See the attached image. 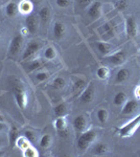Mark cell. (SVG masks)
Returning a JSON list of instances; mask_svg holds the SVG:
<instances>
[{
	"mask_svg": "<svg viewBox=\"0 0 140 157\" xmlns=\"http://www.w3.org/2000/svg\"><path fill=\"white\" fill-rule=\"evenodd\" d=\"M73 127L78 132L83 133L86 130L87 127V120L84 115H78L75 116V118L73 120Z\"/></svg>",
	"mask_w": 140,
	"mask_h": 157,
	"instance_id": "cell-13",
	"label": "cell"
},
{
	"mask_svg": "<svg viewBox=\"0 0 140 157\" xmlns=\"http://www.w3.org/2000/svg\"><path fill=\"white\" fill-rule=\"evenodd\" d=\"M94 0H78V3L81 7H87L88 6H90Z\"/></svg>",
	"mask_w": 140,
	"mask_h": 157,
	"instance_id": "cell-38",
	"label": "cell"
},
{
	"mask_svg": "<svg viewBox=\"0 0 140 157\" xmlns=\"http://www.w3.org/2000/svg\"><path fill=\"white\" fill-rule=\"evenodd\" d=\"M66 29L65 25L62 23V22H55V25H53V36L57 40H61L65 35Z\"/></svg>",
	"mask_w": 140,
	"mask_h": 157,
	"instance_id": "cell-15",
	"label": "cell"
},
{
	"mask_svg": "<svg viewBox=\"0 0 140 157\" xmlns=\"http://www.w3.org/2000/svg\"><path fill=\"white\" fill-rule=\"evenodd\" d=\"M44 57L47 60H53L55 58V49L51 46L47 47L44 52Z\"/></svg>",
	"mask_w": 140,
	"mask_h": 157,
	"instance_id": "cell-32",
	"label": "cell"
},
{
	"mask_svg": "<svg viewBox=\"0 0 140 157\" xmlns=\"http://www.w3.org/2000/svg\"><path fill=\"white\" fill-rule=\"evenodd\" d=\"M129 6L128 0H117L115 3V7L118 11H124Z\"/></svg>",
	"mask_w": 140,
	"mask_h": 157,
	"instance_id": "cell-33",
	"label": "cell"
},
{
	"mask_svg": "<svg viewBox=\"0 0 140 157\" xmlns=\"http://www.w3.org/2000/svg\"><path fill=\"white\" fill-rule=\"evenodd\" d=\"M65 85H66L65 80L63 78H61V77L55 78V80H53V82H52V86H53V88H55V89L60 90V89H62V88H64Z\"/></svg>",
	"mask_w": 140,
	"mask_h": 157,
	"instance_id": "cell-28",
	"label": "cell"
},
{
	"mask_svg": "<svg viewBox=\"0 0 140 157\" xmlns=\"http://www.w3.org/2000/svg\"><path fill=\"white\" fill-rule=\"evenodd\" d=\"M30 2H32V4H39L40 2L42 1V0H29Z\"/></svg>",
	"mask_w": 140,
	"mask_h": 157,
	"instance_id": "cell-40",
	"label": "cell"
},
{
	"mask_svg": "<svg viewBox=\"0 0 140 157\" xmlns=\"http://www.w3.org/2000/svg\"><path fill=\"white\" fill-rule=\"evenodd\" d=\"M130 78V70L127 68H121L116 73L115 82L116 83H124L129 80Z\"/></svg>",
	"mask_w": 140,
	"mask_h": 157,
	"instance_id": "cell-16",
	"label": "cell"
},
{
	"mask_svg": "<svg viewBox=\"0 0 140 157\" xmlns=\"http://www.w3.org/2000/svg\"><path fill=\"white\" fill-rule=\"evenodd\" d=\"M24 136L27 138V140H28L29 143H34L36 139V134L34 132H32V131H26Z\"/></svg>",
	"mask_w": 140,
	"mask_h": 157,
	"instance_id": "cell-37",
	"label": "cell"
},
{
	"mask_svg": "<svg viewBox=\"0 0 140 157\" xmlns=\"http://www.w3.org/2000/svg\"><path fill=\"white\" fill-rule=\"evenodd\" d=\"M19 11V6H17L15 2H9L6 7V13L9 17H14Z\"/></svg>",
	"mask_w": 140,
	"mask_h": 157,
	"instance_id": "cell-19",
	"label": "cell"
},
{
	"mask_svg": "<svg viewBox=\"0 0 140 157\" xmlns=\"http://www.w3.org/2000/svg\"><path fill=\"white\" fill-rule=\"evenodd\" d=\"M96 131L94 130H88L85 131L84 133H82L80 135V137L78 139V148L81 151H85L89 148V146L95 140L96 138Z\"/></svg>",
	"mask_w": 140,
	"mask_h": 157,
	"instance_id": "cell-3",
	"label": "cell"
},
{
	"mask_svg": "<svg viewBox=\"0 0 140 157\" xmlns=\"http://www.w3.org/2000/svg\"><path fill=\"white\" fill-rule=\"evenodd\" d=\"M16 145L19 147L21 150H25V149L27 148V147L29 146V141L27 140V138L25 137H18V139H17V141H16Z\"/></svg>",
	"mask_w": 140,
	"mask_h": 157,
	"instance_id": "cell-30",
	"label": "cell"
},
{
	"mask_svg": "<svg viewBox=\"0 0 140 157\" xmlns=\"http://www.w3.org/2000/svg\"><path fill=\"white\" fill-rule=\"evenodd\" d=\"M55 127L61 137H66L67 136V121H66V118L64 116H59L55 120Z\"/></svg>",
	"mask_w": 140,
	"mask_h": 157,
	"instance_id": "cell-8",
	"label": "cell"
},
{
	"mask_svg": "<svg viewBox=\"0 0 140 157\" xmlns=\"http://www.w3.org/2000/svg\"><path fill=\"white\" fill-rule=\"evenodd\" d=\"M139 108V104L135 100H130L124 104L123 110H121V115H131L136 112Z\"/></svg>",
	"mask_w": 140,
	"mask_h": 157,
	"instance_id": "cell-11",
	"label": "cell"
},
{
	"mask_svg": "<svg viewBox=\"0 0 140 157\" xmlns=\"http://www.w3.org/2000/svg\"><path fill=\"white\" fill-rule=\"evenodd\" d=\"M86 88V82L83 78H76L73 83V91L74 93H80Z\"/></svg>",
	"mask_w": 140,
	"mask_h": 157,
	"instance_id": "cell-20",
	"label": "cell"
},
{
	"mask_svg": "<svg viewBox=\"0 0 140 157\" xmlns=\"http://www.w3.org/2000/svg\"><path fill=\"white\" fill-rule=\"evenodd\" d=\"M1 143H2V138L0 137V145H1Z\"/></svg>",
	"mask_w": 140,
	"mask_h": 157,
	"instance_id": "cell-44",
	"label": "cell"
},
{
	"mask_svg": "<svg viewBox=\"0 0 140 157\" xmlns=\"http://www.w3.org/2000/svg\"><path fill=\"white\" fill-rule=\"evenodd\" d=\"M42 64H43V63L40 60L32 61V62H29L28 64L26 65V71L27 72L35 71V70H37V69H39V68H41L42 67Z\"/></svg>",
	"mask_w": 140,
	"mask_h": 157,
	"instance_id": "cell-23",
	"label": "cell"
},
{
	"mask_svg": "<svg viewBox=\"0 0 140 157\" xmlns=\"http://www.w3.org/2000/svg\"><path fill=\"white\" fill-rule=\"evenodd\" d=\"M101 14V3L99 1H93L88 9V15L93 19H96Z\"/></svg>",
	"mask_w": 140,
	"mask_h": 157,
	"instance_id": "cell-14",
	"label": "cell"
},
{
	"mask_svg": "<svg viewBox=\"0 0 140 157\" xmlns=\"http://www.w3.org/2000/svg\"><path fill=\"white\" fill-rule=\"evenodd\" d=\"M100 30H101V34L105 37L108 38L114 37L117 32V24L114 21H109L101 26Z\"/></svg>",
	"mask_w": 140,
	"mask_h": 157,
	"instance_id": "cell-9",
	"label": "cell"
},
{
	"mask_svg": "<svg viewBox=\"0 0 140 157\" xmlns=\"http://www.w3.org/2000/svg\"><path fill=\"white\" fill-rule=\"evenodd\" d=\"M55 3L59 7H62V9H65V7H68L70 4V0H55Z\"/></svg>",
	"mask_w": 140,
	"mask_h": 157,
	"instance_id": "cell-36",
	"label": "cell"
},
{
	"mask_svg": "<svg viewBox=\"0 0 140 157\" xmlns=\"http://www.w3.org/2000/svg\"><path fill=\"white\" fill-rule=\"evenodd\" d=\"M107 151H108V146L105 143L96 144L93 148V153L95 155H104V154L107 153Z\"/></svg>",
	"mask_w": 140,
	"mask_h": 157,
	"instance_id": "cell-18",
	"label": "cell"
},
{
	"mask_svg": "<svg viewBox=\"0 0 140 157\" xmlns=\"http://www.w3.org/2000/svg\"><path fill=\"white\" fill-rule=\"evenodd\" d=\"M126 33L128 39H134L138 35V24L133 16H128L126 19Z\"/></svg>",
	"mask_w": 140,
	"mask_h": 157,
	"instance_id": "cell-4",
	"label": "cell"
},
{
	"mask_svg": "<svg viewBox=\"0 0 140 157\" xmlns=\"http://www.w3.org/2000/svg\"><path fill=\"white\" fill-rule=\"evenodd\" d=\"M48 77H49L48 72L42 71V72H38L37 73V75H36V78H37V81H39V82H43V81L47 80Z\"/></svg>",
	"mask_w": 140,
	"mask_h": 157,
	"instance_id": "cell-35",
	"label": "cell"
},
{
	"mask_svg": "<svg viewBox=\"0 0 140 157\" xmlns=\"http://www.w3.org/2000/svg\"><path fill=\"white\" fill-rule=\"evenodd\" d=\"M127 101V94L124 92H118L115 94V97H114V105L116 106H121L123 104L126 103Z\"/></svg>",
	"mask_w": 140,
	"mask_h": 157,
	"instance_id": "cell-25",
	"label": "cell"
},
{
	"mask_svg": "<svg viewBox=\"0 0 140 157\" xmlns=\"http://www.w3.org/2000/svg\"><path fill=\"white\" fill-rule=\"evenodd\" d=\"M4 128H6V125H4L3 123H1V121H0V131H2Z\"/></svg>",
	"mask_w": 140,
	"mask_h": 157,
	"instance_id": "cell-41",
	"label": "cell"
},
{
	"mask_svg": "<svg viewBox=\"0 0 140 157\" xmlns=\"http://www.w3.org/2000/svg\"><path fill=\"white\" fill-rule=\"evenodd\" d=\"M126 60H127V52L124 50H119V52L111 55L108 58V61L113 65H121L126 62Z\"/></svg>",
	"mask_w": 140,
	"mask_h": 157,
	"instance_id": "cell-10",
	"label": "cell"
},
{
	"mask_svg": "<svg viewBox=\"0 0 140 157\" xmlns=\"http://www.w3.org/2000/svg\"><path fill=\"white\" fill-rule=\"evenodd\" d=\"M135 97L138 98V100H140V86H138V87L135 89Z\"/></svg>",
	"mask_w": 140,
	"mask_h": 157,
	"instance_id": "cell-39",
	"label": "cell"
},
{
	"mask_svg": "<svg viewBox=\"0 0 140 157\" xmlns=\"http://www.w3.org/2000/svg\"><path fill=\"white\" fill-rule=\"evenodd\" d=\"M25 25H26L27 30L30 34H35L38 29V20L37 16L35 15H27L26 19H25Z\"/></svg>",
	"mask_w": 140,
	"mask_h": 157,
	"instance_id": "cell-12",
	"label": "cell"
},
{
	"mask_svg": "<svg viewBox=\"0 0 140 157\" xmlns=\"http://www.w3.org/2000/svg\"><path fill=\"white\" fill-rule=\"evenodd\" d=\"M140 127V114L133 118L130 123L126 124L121 128H119L118 133L120 137H131L136 132L137 129Z\"/></svg>",
	"mask_w": 140,
	"mask_h": 157,
	"instance_id": "cell-2",
	"label": "cell"
},
{
	"mask_svg": "<svg viewBox=\"0 0 140 157\" xmlns=\"http://www.w3.org/2000/svg\"><path fill=\"white\" fill-rule=\"evenodd\" d=\"M9 85H11L12 92L15 97V100H16L18 107L24 109L27 105V97H26V92H25L23 86H22L21 83L18 80H16V78L11 80Z\"/></svg>",
	"mask_w": 140,
	"mask_h": 157,
	"instance_id": "cell-1",
	"label": "cell"
},
{
	"mask_svg": "<svg viewBox=\"0 0 140 157\" xmlns=\"http://www.w3.org/2000/svg\"><path fill=\"white\" fill-rule=\"evenodd\" d=\"M39 17H40V19H41L42 23H46V22L50 18V10H49V7H47V6L42 7V9L40 10V12H39Z\"/></svg>",
	"mask_w": 140,
	"mask_h": 157,
	"instance_id": "cell-21",
	"label": "cell"
},
{
	"mask_svg": "<svg viewBox=\"0 0 140 157\" xmlns=\"http://www.w3.org/2000/svg\"><path fill=\"white\" fill-rule=\"evenodd\" d=\"M19 10L23 13V14H28L32 10V3L29 0H24V1H22L21 3H20Z\"/></svg>",
	"mask_w": 140,
	"mask_h": 157,
	"instance_id": "cell-24",
	"label": "cell"
},
{
	"mask_svg": "<svg viewBox=\"0 0 140 157\" xmlns=\"http://www.w3.org/2000/svg\"><path fill=\"white\" fill-rule=\"evenodd\" d=\"M24 156H28V157L38 156V152L36 151V149H34L32 147L28 146V147H27V148L24 150Z\"/></svg>",
	"mask_w": 140,
	"mask_h": 157,
	"instance_id": "cell-34",
	"label": "cell"
},
{
	"mask_svg": "<svg viewBox=\"0 0 140 157\" xmlns=\"http://www.w3.org/2000/svg\"><path fill=\"white\" fill-rule=\"evenodd\" d=\"M22 43H23V37L22 35H16L12 39L11 45H9V55L11 56H16L19 54L20 49H21Z\"/></svg>",
	"mask_w": 140,
	"mask_h": 157,
	"instance_id": "cell-7",
	"label": "cell"
},
{
	"mask_svg": "<svg viewBox=\"0 0 140 157\" xmlns=\"http://www.w3.org/2000/svg\"><path fill=\"white\" fill-rule=\"evenodd\" d=\"M50 144H51V137H50V135H48V134H45V135H43L41 139H40L39 145L42 149H47L48 147L50 146Z\"/></svg>",
	"mask_w": 140,
	"mask_h": 157,
	"instance_id": "cell-26",
	"label": "cell"
},
{
	"mask_svg": "<svg viewBox=\"0 0 140 157\" xmlns=\"http://www.w3.org/2000/svg\"><path fill=\"white\" fill-rule=\"evenodd\" d=\"M18 137H19V135H18V129L15 127V126H13L11 129V133H9V141H11V145H15V144H16Z\"/></svg>",
	"mask_w": 140,
	"mask_h": 157,
	"instance_id": "cell-31",
	"label": "cell"
},
{
	"mask_svg": "<svg viewBox=\"0 0 140 157\" xmlns=\"http://www.w3.org/2000/svg\"><path fill=\"white\" fill-rule=\"evenodd\" d=\"M109 73H110V71H109V69L107 67H99L96 70V75L100 80H106L109 77Z\"/></svg>",
	"mask_w": 140,
	"mask_h": 157,
	"instance_id": "cell-27",
	"label": "cell"
},
{
	"mask_svg": "<svg viewBox=\"0 0 140 157\" xmlns=\"http://www.w3.org/2000/svg\"><path fill=\"white\" fill-rule=\"evenodd\" d=\"M53 111H55V114L58 117L59 116H64L66 114V112H67V106H66L65 103H61L53 108Z\"/></svg>",
	"mask_w": 140,
	"mask_h": 157,
	"instance_id": "cell-22",
	"label": "cell"
},
{
	"mask_svg": "<svg viewBox=\"0 0 140 157\" xmlns=\"http://www.w3.org/2000/svg\"><path fill=\"white\" fill-rule=\"evenodd\" d=\"M2 120H3V118H2V116L0 115V121H2Z\"/></svg>",
	"mask_w": 140,
	"mask_h": 157,
	"instance_id": "cell-43",
	"label": "cell"
},
{
	"mask_svg": "<svg viewBox=\"0 0 140 157\" xmlns=\"http://www.w3.org/2000/svg\"><path fill=\"white\" fill-rule=\"evenodd\" d=\"M97 118L101 124H105L108 121V111L106 109H99L97 111Z\"/></svg>",
	"mask_w": 140,
	"mask_h": 157,
	"instance_id": "cell-29",
	"label": "cell"
},
{
	"mask_svg": "<svg viewBox=\"0 0 140 157\" xmlns=\"http://www.w3.org/2000/svg\"><path fill=\"white\" fill-rule=\"evenodd\" d=\"M97 49L98 52H100L101 55L106 56L108 54H110L113 49V46L110 44V43H107V42H99L97 43Z\"/></svg>",
	"mask_w": 140,
	"mask_h": 157,
	"instance_id": "cell-17",
	"label": "cell"
},
{
	"mask_svg": "<svg viewBox=\"0 0 140 157\" xmlns=\"http://www.w3.org/2000/svg\"><path fill=\"white\" fill-rule=\"evenodd\" d=\"M40 47H41V45H40L38 42H36V41L29 42L28 44H27L26 48L24 50L23 56H22V59L28 60L30 58H32L40 50Z\"/></svg>",
	"mask_w": 140,
	"mask_h": 157,
	"instance_id": "cell-6",
	"label": "cell"
},
{
	"mask_svg": "<svg viewBox=\"0 0 140 157\" xmlns=\"http://www.w3.org/2000/svg\"><path fill=\"white\" fill-rule=\"evenodd\" d=\"M94 95H95V87L92 82L89 84L85 89L83 90L82 94H81V102L84 104H89L93 101Z\"/></svg>",
	"mask_w": 140,
	"mask_h": 157,
	"instance_id": "cell-5",
	"label": "cell"
},
{
	"mask_svg": "<svg viewBox=\"0 0 140 157\" xmlns=\"http://www.w3.org/2000/svg\"><path fill=\"white\" fill-rule=\"evenodd\" d=\"M3 155H4V152L3 151H0V157L3 156Z\"/></svg>",
	"mask_w": 140,
	"mask_h": 157,
	"instance_id": "cell-42",
	"label": "cell"
}]
</instances>
